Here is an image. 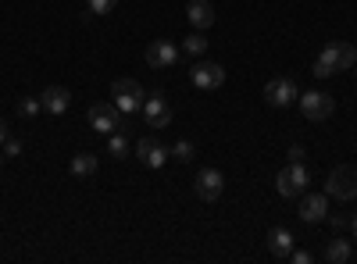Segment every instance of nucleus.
I'll use <instances>...</instances> for the list:
<instances>
[{
	"label": "nucleus",
	"mask_w": 357,
	"mask_h": 264,
	"mask_svg": "<svg viewBox=\"0 0 357 264\" xmlns=\"http://www.w3.org/2000/svg\"><path fill=\"white\" fill-rule=\"evenodd\" d=\"M296 97H301V90H296V82L286 79V75L268 79V86H264V100L272 104V107H289Z\"/></svg>",
	"instance_id": "39448f33"
},
{
	"label": "nucleus",
	"mask_w": 357,
	"mask_h": 264,
	"mask_svg": "<svg viewBox=\"0 0 357 264\" xmlns=\"http://www.w3.org/2000/svg\"><path fill=\"white\" fill-rule=\"evenodd\" d=\"M118 8V0H89V11L93 15H111Z\"/></svg>",
	"instance_id": "b1692460"
},
{
	"label": "nucleus",
	"mask_w": 357,
	"mask_h": 264,
	"mask_svg": "<svg viewBox=\"0 0 357 264\" xmlns=\"http://www.w3.org/2000/svg\"><path fill=\"white\" fill-rule=\"evenodd\" d=\"M107 150H111L118 161H122V157L129 154V139H126V136H118V132H111V139H107Z\"/></svg>",
	"instance_id": "4be33fe9"
},
{
	"label": "nucleus",
	"mask_w": 357,
	"mask_h": 264,
	"mask_svg": "<svg viewBox=\"0 0 357 264\" xmlns=\"http://www.w3.org/2000/svg\"><path fill=\"white\" fill-rule=\"evenodd\" d=\"M268 250H272V257L286 261V257H289V250H293V232H289V228H282V225H275L272 232H268Z\"/></svg>",
	"instance_id": "2eb2a0df"
},
{
	"label": "nucleus",
	"mask_w": 357,
	"mask_h": 264,
	"mask_svg": "<svg viewBox=\"0 0 357 264\" xmlns=\"http://www.w3.org/2000/svg\"><path fill=\"white\" fill-rule=\"evenodd\" d=\"M40 104L47 114H65L68 104H72V93L65 90V86H47V90L40 93Z\"/></svg>",
	"instance_id": "4468645a"
},
{
	"label": "nucleus",
	"mask_w": 357,
	"mask_h": 264,
	"mask_svg": "<svg viewBox=\"0 0 357 264\" xmlns=\"http://www.w3.org/2000/svg\"><path fill=\"white\" fill-rule=\"evenodd\" d=\"M193 189H197V196L200 200H218L222 196V189H225V175L218 171V168H200L197 171V183H193Z\"/></svg>",
	"instance_id": "6e6552de"
},
{
	"label": "nucleus",
	"mask_w": 357,
	"mask_h": 264,
	"mask_svg": "<svg viewBox=\"0 0 357 264\" xmlns=\"http://www.w3.org/2000/svg\"><path fill=\"white\" fill-rule=\"evenodd\" d=\"M350 228H354V240H357V215H354V222H350Z\"/></svg>",
	"instance_id": "c756f323"
},
{
	"label": "nucleus",
	"mask_w": 357,
	"mask_h": 264,
	"mask_svg": "<svg viewBox=\"0 0 357 264\" xmlns=\"http://www.w3.org/2000/svg\"><path fill=\"white\" fill-rule=\"evenodd\" d=\"M168 150H172V157H178V161H193V157H197V146H193L190 139H178L175 146H168Z\"/></svg>",
	"instance_id": "412c9836"
},
{
	"label": "nucleus",
	"mask_w": 357,
	"mask_h": 264,
	"mask_svg": "<svg viewBox=\"0 0 357 264\" xmlns=\"http://www.w3.org/2000/svg\"><path fill=\"white\" fill-rule=\"evenodd\" d=\"M89 125H93L97 132H104V136H111V132L122 129V111H118L114 104H93L89 107Z\"/></svg>",
	"instance_id": "423d86ee"
},
{
	"label": "nucleus",
	"mask_w": 357,
	"mask_h": 264,
	"mask_svg": "<svg viewBox=\"0 0 357 264\" xmlns=\"http://www.w3.org/2000/svg\"><path fill=\"white\" fill-rule=\"evenodd\" d=\"M289 161H304V146H289Z\"/></svg>",
	"instance_id": "bb28decb"
},
{
	"label": "nucleus",
	"mask_w": 357,
	"mask_h": 264,
	"mask_svg": "<svg viewBox=\"0 0 357 264\" xmlns=\"http://www.w3.org/2000/svg\"><path fill=\"white\" fill-rule=\"evenodd\" d=\"M325 218H329L336 228H343V225H347V218H343V215H325Z\"/></svg>",
	"instance_id": "cd10ccee"
},
{
	"label": "nucleus",
	"mask_w": 357,
	"mask_h": 264,
	"mask_svg": "<svg viewBox=\"0 0 357 264\" xmlns=\"http://www.w3.org/2000/svg\"><path fill=\"white\" fill-rule=\"evenodd\" d=\"M325 193H329L333 200H343V203L357 200V168H350V164L333 168L329 183H325Z\"/></svg>",
	"instance_id": "7ed1b4c3"
},
{
	"label": "nucleus",
	"mask_w": 357,
	"mask_h": 264,
	"mask_svg": "<svg viewBox=\"0 0 357 264\" xmlns=\"http://www.w3.org/2000/svg\"><path fill=\"white\" fill-rule=\"evenodd\" d=\"M97 168H100L97 154H75L72 157V175L75 179H89V175H97Z\"/></svg>",
	"instance_id": "f3484780"
},
{
	"label": "nucleus",
	"mask_w": 357,
	"mask_h": 264,
	"mask_svg": "<svg viewBox=\"0 0 357 264\" xmlns=\"http://www.w3.org/2000/svg\"><path fill=\"white\" fill-rule=\"evenodd\" d=\"M36 111H43L40 97H22V100H18V114H22V118H33Z\"/></svg>",
	"instance_id": "5701e85b"
},
{
	"label": "nucleus",
	"mask_w": 357,
	"mask_h": 264,
	"mask_svg": "<svg viewBox=\"0 0 357 264\" xmlns=\"http://www.w3.org/2000/svg\"><path fill=\"white\" fill-rule=\"evenodd\" d=\"M318 79H329V75H336L340 72V61H336V43H329V47H321V54H318V61H314V68H311Z\"/></svg>",
	"instance_id": "dca6fc26"
},
{
	"label": "nucleus",
	"mask_w": 357,
	"mask_h": 264,
	"mask_svg": "<svg viewBox=\"0 0 357 264\" xmlns=\"http://www.w3.org/2000/svg\"><path fill=\"white\" fill-rule=\"evenodd\" d=\"M321 257L329 264H347L350 261V240H329V247H325Z\"/></svg>",
	"instance_id": "a211bd4d"
},
{
	"label": "nucleus",
	"mask_w": 357,
	"mask_h": 264,
	"mask_svg": "<svg viewBox=\"0 0 357 264\" xmlns=\"http://www.w3.org/2000/svg\"><path fill=\"white\" fill-rule=\"evenodd\" d=\"M0 164H4V154H0Z\"/></svg>",
	"instance_id": "7c9ffc66"
},
{
	"label": "nucleus",
	"mask_w": 357,
	"mask_h": 264,
	"mask_svg": "<svg viewBox=\"0 0 357 264\" xmlns=\"http://www.w3.org/2000/svg\"><path fill=\"white\" fill-rule=\"evenodd\" d=\"M296 100H301V111H304L307 122H325V118H333V111H336V100L329 93H318V90L301 93Z\"/></svg>",
	"instance_id": "20e7f679"
},
{
	"label": "nucleus",
	"mask_w": 357,
	"mask_h": 264,
	"mask_svg": "<svg viewBox=\"0 0 357 264\" xmlns=\"http://www.w3.org/2000/svg\"><path fill=\"white\" fill-rule=\"evenodd\" d=\"M8 136H11V132H8V122L0 118V146H4V139H8Z\"/></svg>",
	"instance_id": "c85d7f7f"
},
{
	"label": "nucleus",
	"mask_w": 357,
	"mask_h": 264,
	"mask_svg": "<svg viewBox=\"0 0 357 264\" xmlns=\"http://www.w3.org/2000/svg\"><path fill=\"white\" fill-rule=\"evenodd\" d=\"M186 18H190V25L197 29V33H207V29L215 25L211 0H190V4H186Z\"/></svg>",
	"instance_id": "ddd939ff"
},
{
	"label": "nucleus",
	"mask_w": 357,
	"mask_h": 264,
	"mask_svg": "<svg viewBox=\"0 0 357 264\" xmlns=\"http://www.w3.org/2000/svg\"><path fill=\"white\" fill-rule=\"evenodd\" d=\"M178 61V47L172 40H154L146 47V65L151 68H172Z\"/></svg>",
	"instance_id": "f8f14e48"
},
{
	"label": "nucleus",
	"mask_w": 357,
	"mask_h": 264,
	"mask_svg": "<svg viewBox=\"0 0 357 264\" xmlns=\"http://www.w3.org/2000/svg\"><path fill=\"white\" fill-rule=\"evenodd\" d=\"M336 61H340V72L354 68L357 65V47L354 43H336Z\"/></svg>",
	"instance_id": "6ab92c4d"
},
{
	"label": "nucleus",
	"mask_w": 357,
	"mask_h": 264,
	"mask_svg": "<svg viewBox=\"0 0 357 264\" xmlns=\"http://www.w3.org/2000/svg\"><path fill=\"white\" fill-rule=\"evenodd\" d=\"M136 157H139L146 168H161V164L172 157V150H168L161 139H151V136H146V139L136 143Z\"/></svg>",
	"instance_id": "9b49d317"
},
{
	"label": "nucleus",
	"mask_w": 357,
	"mask_h": 264,
	"mask_svg": "<svg viewBox=\"0 0 357 264\" xmlns=\"http://www.w3.org/2000/svg\"><path fill=\"white\" fill-rule=\"evenodd\" d=\"M307 183H311V171H307V164H304V161H289V164L275 175V189H279L286 200L307 193Z\"/></svg>",
	"instance_id": "f257e3e1"
},
{
	"label": "nucleus",
	"mask_w": 357,
	"mask_h": 264,
	"mask_svg": "<svg viewBox=\"0 0 357 264\" xmlns=\"http://www.w3.org/2000/svg\"><path fill=\"white\" fill-rule=\"evenodd\" d=\"M329 215V193H301V218L307 225H318Z\"/></svg>",
	"instance_id": "9d476101"
},
{
	"label": "nucleus",
	"mask_w": 357,
	"mask_h": 264,
	"mask_svg": "<svg viewBox=\"0 0 357 264\" xmlns=\"http://www.w3.org/2000/svg\"><path fill=\"white\" fill-rule=\"evenodd\" d=\"M111 97H114V107L122 111V114L143 111V100H146L143 86H139L136 79H114V82H111Z\"/></svg>",
	"instance_id": "f03ea898"
},
{
	"label": "nucleus",
	"mask_w": 357,
	"mask_h": 264,
	"mask_svg": "<svg viewBox=\"0 0 357 264\" xmlns=\"http://www.w3.org/2000/svg\"><path fill=\"white\" fill-rule=\"evenodd\" d=\"M183 50H186L190 57H200V54L207 50V36H204V33H190V36L183 40Z\"/></svg>",
	"instance_id": "aec40b11"
},
{
	"label": "nucleus",
	"mask_w": 357,
	"mask_h": 264,
	"mask_svg": "<svg viewBox=\"0 0 357 264\" xmlns=\"http://www.w3.org/2000/svg\"><path fill=\"white\" fill-rule=\"evenodd\" d=\"M190 79L197 90H218V86H225V68L215 61H197L190 68Z\"/></svg>",
	"instance_id": "0eeeda50"
},
{
	"label": "nucleus",
	"mask_w": 357,
	"mask_h": 264,
	"mask_svg": "<svg viewBox=\"0 0 357 264\" xmlns=\"http://www.w3.org/2000/svg\"><path fill=\"white\" fill-rule=\"evenodd\" d=\"M289 261H293V264H311L314 254H311V250H289Z\"/></svg>",
	"instance_id": "a878e982"
},
{
	"label": "nucleus",
	"mask_w": 357,
	"mask_h": 264,
	"mask_svg": "<svg viewBox=\"0 0 357 264\" xmlns=\"http://www.w3.org/2000/svg\"><path fill=\"white\" fill-rule=\"evenodd\" d=\"M4 154H8V157H18V154H22V139L8 136V139H4Z\"/></svg>",
	"instance_id": "393cba45"
},
{
	"label": "nucleus",
	"mask_w": 357,
	"mask_h": 264,
	"mask_svg": "<svg viewBox=\"0 0 357 264\" xmlns=\"http://www.w3.org/2000/svg\"><path fill=\"white\" fill-rule=\"evenodd\" d=\"M143 114H146V125H154V129H165L172 125V104L165 93H151L143 100Z\"/></svg>",
	"instance_id": "1a4fd4ad"
}]
</instances>
